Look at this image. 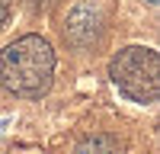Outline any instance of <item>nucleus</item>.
I'll list each match as a JSON object with an SVG mask.
<instances>
[{"label": "nucleus", "instance_id": "1", "mask_svg": "<svg viewBox=\"0 0 160 154\" xmlns=\"http://www.w3.org/2000/svg\"><path fill=\"white\" fill-rule=\"evenodd\" d=\"M55 51L42 35H22L0 51V87L16 96H42L51 87Z\"/></svg>", "mask_w": 160, "mask_h": 154}, {"label": "nucleus", "instance_id": "2", "mask_svg": "<svg viewBox=\"0 0 160 154\" xmlns=\"http://www.w3.org/2000/svg\"><path fill=\"white\" fill-rule=\"evenodd\" d=\"M112 84L135 103H154L160 93V55L154 48L131 45L118 51L109 64Z\"/></svg>", "mask_w": 160, "mask_h": 154}, {"label": "nucleus", "instance_id": "3", "mask_svg": "<svg viewBox=\"0 0 160 154\" xmlns=\"http://www.w3.org/2000/svg\"><path fill=\"white\" fill-rule=\"evenodd\" d=\"M99 10L96 3H90V0H83V3H77L71 10V16H68V38L74 45H90L93 38L99 35Z\"/></svg>", "mask_w": 160, "mask_h": 154}, {"label": "nucleus", "instance_id": "4", "mask_svg": "<svg viewBox=\"0 0 160 154\" xmlns=\"http://www.w3.org/2000/svg\"><path fill=\"white\" fill-rule=\"evenodd\" d=\"M118 138L112 135H93V138H83L80 145L74 148V154H118Z\"/></svg>", "mask_w": 160, "mask_h": 154}, {"label": "nucleus", "instance_id": "5", "mask_svg": "<svg viewBox=\"0 0 160 154\" xmlns=\"http://www.w3.org/2000/svg\"><path fill=\"white\" fill-rule=\"evenodd\" d=\"M7 16H10V0H0V26L7 23Z\"/></svg>", "mask_w": 160, "mask_h": 154}, {"label": "nucleus", "instance_id": "6", "mask_svg": "<svg viewBox=\"0 0 160 154\" xmlns=\"http://www.w3.org/2000/svg\"><path fill=\"white\" fill-rule=\"evenodd\" d=\"M29 3H32V7H35V10H48V7H51V3H55V0H29Z\"/></svg>", "mask_w": 160, "mask_h": 154}, {"label": "nucleus", "instance_id": "7", "mask_svg": "<svg viewBox=\"0 0 160 154\" xmlns=\"http://www.w3.org/2000/svg\"><path fill=\"white\" fill-rule=\"evenodd\" d=\"M148 3H157V0H148Z\"/></svg>", "mask_w": 160, "mask_h": 154}]
</instances>
